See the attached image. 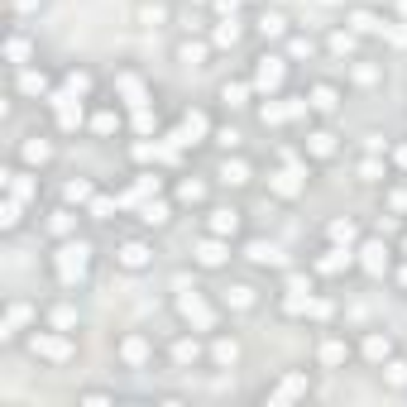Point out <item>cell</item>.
<instances>
[{
	"mask_svg": "<svg viewBox=\"0 0 407 407\" xmlns=\"http://www.w3.org/2000/svg\"><path fill=\"white\" fill-rule=\"evenodd\" d=\"M53 264H58V278L72 288V283H82V278H87V264H92V244H87V240H67V244L58 249V259H53Z\"/></svg>",
	"mask_w": 407,
	"mask_h": 407,
	"instance_id": "1",
	"label": "cell"
},
{
	"mask_svg": "<svg viewBox=\"0 0 407 407\" xmlns=\"http://www.w3.org/2000/svg\"><path fill=\"white\" fill-rule=\"evenodd\" d=\"M29 350L34 355H43V359H53V364H63V359H72V340H67V331H34L29 335Z\"/></svg>",
	"mask_w": 407,
	"mask_h": 407,
	"instance_id": "2",
	"label": "cell"
},
{
	"mask_svg": "<svg viewBox=\"0 0 407 407\" xmlns=\"http://www.w3.org/2000/svg\"><path fill=\"white\" fill-rule=\"evenodd\" d=\"M34 316H39L34 302H10V306H5V321H0V335H5V340H14V335H19Z\"/></svg>",
	"mask_w": 407,
	"mask_h": 407,
	"instance_id": "3",
	"label": "cell"
},
{
	"mask_svg": "<svg viewBox=\"0 0 407 407\" xmlns=\"http://www.w3.org/2000/svg\"><path fill=\"white\" fill-rule=\"evenodd\" d=\"M5 192H10V197H19V202H34V197H39V178H29V173L10 168V173H5Z\"/></svg>",
	"mask_w": 407,
	"mask_h": 407,
	"instance_id": "4",
	"label": "cell"
},
{
	"mask_svg": "<svg viewBox=\"0 0 407 407\" xmlns=\"http://www.w3.org/2000/svg\"><path fill=\"white\" fill-rule=\"evenodd\" d=\"M120 269H129V273H139V269H149V259H154V249L149 244H139V240H129V244H120Z\"/></svg>",
	"mask_w": 407,
	"mask_h": 407,
	"instance_id": "5",
	"label": "cell"
},
{
	"mask_svg": "<svg viewBox=\"0 0 407 407\" xmlns=\"http://www.w3.org/2000/svg\"><path fill=\"white\" fill-rule=\"evenodd\" d=\"M115 87H120V96H125V105L144 110V101H149V92H144V82H139L134 72H120V77H115Z\"/></svg>",
	"mask_w": 407,
	"mask_h": 407,
	"instance_id": "6",
	"label": "cell"
},
{
	"mask_svg": "<svg viewBox=\"0 0 407 407\" xmlns=\"http://www.w3.org/2000/svg\"><path fill=\"white\" fill-rule=\"evenodd\" d=\"M259 92H278L283 87V58H259Z\"/></svg>",
	"mask_w": 407,
	"mask_h": 407,
	"instance_id": "7",
	"label": "cell"
},
{
	"mask_svg": "<svg viewBox=\"0 0 407 407\" xmlns=\"http://www.w3.org/2000/svg\"><path fill=\"white\" fill-rule=\"evenodd\" d=\"M19 158H24L29 168H39V163H48V158H53V144H48V139H39V134H29V139L19 144Z\"/></svg>",
	"mask_w": 407,
	"mask_h": 407,
	"instance_id": "8",
	"label": "cell"
},
{
	"mask_svg": "<svg viewBox=\"0 0 407 407\" xmlns=\"http://www.w3.org/2000/svg\"><path fill=\"white\" fill-rule=\"evenodd\" d=\"M19 92H24V96H53V92H48V77H43L39 67H24V72H19Z\"/></svg>",
	"mask_w": 407,
	"mask_h": 407,
	"instance_id": "9",
	"label": "cell"
},
{
	"mask_svg": "<svg viewBox=\"0 0 407 407\" xmlns=\"http://www.w3.org/2000/svg\"><path fill=\"white\" fill-rule=\"evenodd\" d=\"M120 359H125V364H144V359H149V340H144V335H125V340H120Z\"/></svg>",
	"mask_w": 407,
	"mask_h": 407,
	"instance_id": "10",
	"label": "cell"
},
{
	"mask_svg": "<svg viewBox=\"0 0 407 407\" xmlns=\"http://www.w3.org/2000/svg\"><path fill=\"white\" fill-rule=\"evenodd\" d=\"M182 316H187L197 331H211V326H216V316H211V311H206L197 298H182Z\"/></svg>",
	"mask_w": 407,
	"mask_h": 407,
	"instance_id": "11",
	"label": "cell"
},
{
	"mask_svg": "<svg viewBox=\"0 0 407 407\" xmlns=\"http://www.w3.org/2000/svg\"><path fill=\"white\" fill-rule=\"evenodd\" d=\"M197 264H206V269L225 264V244H220V235H216V240H202V244H197Z\"/></svg>",
	"mask_w": 407,
	"mask_h": 407,
	"instance_id": "12",
	"label": "cell"
},
{
	"mask_svg": "<svg viewBox=\"0 0 407 407\" xmlns=\"http://www.w3.org/2000/svg\"><path fill=\"white\" fill-rule=\"evenodd\" d=\"M29 53H34V48H29V39H24V34H10V43H5V58H10L14 67H29Z\"/></svg>",
	"mask_w": 407,
	"mask_h": 407,
	"instance_id": "13",
	"label": "cell"
},
{
	"mask_svg": "<svg viewBox=\"0 0 407 407\" xmlns=\"http://www.w3.org/2000/svg\"><path fill=\"white\" fill-rule=\"evenodd\" d=\"M63 92H67V96H77V101H82V96H87V92H92V72H82V67H72V72H67V77H63Z\"/></svg>",
	"mask_w": 407,
	"mask_h": 407,
	"instance_id": "14",
	"label": "cell"
},
{
	"mask_svg": "<svg viewBox=\"0 0 407 407\" xmlns=\"http://www.w3.org/2000/svg\"><path fill=\"white\" fill-rule=\"evenodd\" d=\"M240 230V211H211V235H235Z\"/></svg>",
	"mask_w": 407,
	"mask_h": 407,
	"instance_id": "15",
	"label": "cell"
},
{
	"mask_svg": "<svg viewBox=\"0 0 407 407\" xmlns=\"http://www.w3.org/2000/svg\"><path fill=\"white\" fill-rule=\"evenodd\" d=\"M298 393H306V379L302 374H293V379H283L273 393H269V403H283V398H298Z\"/></svg>",
	"mask_w": 407,
	"mask_h": 407,
	"instance_id": "16",
	"label": "cell"
},
{
	"mask_svg": "<svg viewBox=\"0 0 407 407\" xmlns=\"http://www.w3.org/2000/svg\"><path fill=\"white\" fill-rule=\"evenodd\" d=\"M220 182H230V187H244V182H249V168H244L240 158H235V163L225 158V163H220Z\"/></svg>",
	"mask_w": 407,
	"mask_h": 407,
	"instance_id": "17",
	"label": "cell"
},
{
	"mask_svg": "<svg viewBox=\"0 0 407 407\" xmlns=\"http://www.w3.org/2000/svg\"><path fill=\"white\" fill-rule=\"evenodd\" d=\"M345 359H350V345H345V340H335V335H331V340H326V345H321V364H345Z\"/></svg>",
	"mask_w": 407,
	"mask_h": 407,
	"instance_id": "18",
	"label": "cell"
},
{
	"mask_svg": "<svg viewBox=\"0 0 407 407\" xmlns=\"http://www.w3.org/2000/svg\"><path fill=\"white\" fill-rule=\"evenodd\" d=\"M350 24H355V34H379V29H384V19H379V14H369V10H355V14H350Z\"/></svg>",
	"mask_w": 407,
	"mask_h": 407,
	"instance_id": "19",
	"label": "cell"
},
{
	"mask_svg": "<svg viewBox=\"0 0 407 407\" xmlns=\"http://www.w3.org/2000/svg\"><path fill=\"white\" fill-rule=\"evenodd\" d=\"M163 19H168V10H163V5H149V0L139 5V24H144V29H158Z\"/></svg>",
	"mask_w": 407,
	"mask_h": 407,
	"instance_id": "20",
	"label": "cell"
},
{
	"mask_svg": "<svg viewBox=\"0 0 407 407\" xmlns=\"http://www.w3.org/2000/svg\"><path fill=\"white\" fill-rule=\"evenodd\" d=\"M306 149H311L316 158H331V154H335V134H326V129H321V134H311V139H306Z\"/></svg>",
	"mask_w": 407,
	"mask_h": 407,
	"instance_id": "21",
	"label": "cell"
},
{
	"mask_svg": "<svg viewBox=\"0 0 407 407\" xmlns=\"http://www.w3.org/2000/svg\"><path fill=\"white\" fill-rule=\"evenodd\" d=\"M273 192H278V197H298V192H302L298 173H278V178H273Z\"/></svg>",
	"mask_w": 407,
	"mask_h": 407,
	"instance_id": "22",
	"label": "cell"
},
{
	"mask_svg": "<svg viewBox=\"0 0 407 407\" xmlns=\"http://www.w3.org/2000/svg\"><path fill=\"white\" fill-rule=\"evenodd\" d=\"M48 230H53V235H72V230H77V216H72V211H53Z\"/></svg>",
	"mask_w": 407,
	"mask_h": 407,
	"instance_id": "23",
	"label": "cell"
},
{
	"mask_svg": "<svg viewBox=\"0 0 407 407\" xmlns=\"http://www.w3.org/2000/svg\"><path fill=\"white\" fill-rule=\"evenodd\" d=\"M178 58H182L187 67H202V63H206V43H182V48H178Z\"/></svg>",
	"mask_w": 407,
	"mask_h": 407,
	"instance_id": "24",
	"label": "cell"
},
{
	"mask_svg": "<svg viewBox=\"0 0 407 407\" xmlns=\"http://www.w3.org/2000/svg\"><path fill=\"white\" fill-rule=\"evenodd\" d=\"M249 259H254V264H278V249L264 244V240H254V244H249Z\"/></svg>",
	"mask_w": 407,
	"mask_h": 407,
	"instance_id": "25",
	"label": "cell"
},
{
	"mask_svg": "<svg viewBox=\"0 0 407 407\" xmlns=\"http://www.w3.org/2000/svg\"><path fill=\"white\" fill-rule=\"evenodd\" d=\"M19 211H24L19 197H5V216H0V225H5V230H14V225H19Z\"/></svg>",
	"mask_w": 407,
	"mask_h": 407,
	"instance_id": "26",
	"label": "cell"
},
{
	"mask_svg": "<svg viewBox=\"0 0 407 407\" xmlns=\"http://www.w3.org/2000/svg\"><path fill=\"white\" fill-rule=\"evenodd\" d=\"M235 39H240V24H235V19H220V29H216V43H220V48H230Z\"/></svg>",
	"mask_w": 407,
	"mask_h": 407,
	"instance_id": "27",
	"label": "cell"
},
{
	"mask_svg": "<svg viewBox=\"0 0 407 407\" xmlns=\"http://www.w3.org/2000/svg\"><path fill=\"white\" fill-rule=\"evenodd\" d=\"M384 264H388V254H384V244H364V269H374V273H379Z\"/></svg>",
	"mask_w": 407,
	"mask_h": 407,
	"instance_id": "28",
	"label": "cell"
},
{
	"mask_svg": "<svg viewBox=\"0 0 407 407\" xmlns=\"http://www.w3.org/2000/svg\"><path fill=\"white\" fill-rule=\"evenodd\" d=\"M48 321H53L58 331H72V326H77V311H72V306H53V316H48Z\"/></svg>",
	"mask_w": 407,
	"mask_h": 407,
	"instance_id": "29",
	"label": "cell"
},
{
	"mask_svg": "<svg viewBox=\"0 0 407 407\" xmlns=\"http://www.w3.org/2000/svg\"><path fill=\"white\" fill-rule=\"evenodd\" d=\"M364 355L369 359H388V335H369L364 340Z\"/></svg>",
	"mask_w": 407,
	"mask_h": 407,
	"instance_id": "30",
	"label": "cell"
},
{
	"mask_svg": "<svg viewBox=\"0 0 407 407\" xmlns=\"http://www.w3.org/2000/svg\"><path fill=\"white\" fill-rule=\"evenodd\" d=\"M220 101L225 105H244V82H225V87H220Z\"/></svg>",
	"mask_w": 407,
	"mask_h": 407,
	"instance_id": "31",
	"label": "cell"
},
{
	"mask_svg": "<svg viewBox=\"0 0 407 407\" xmlns=\"http://www.w3.org/2000/svg\"><path fill=\"white\" fill-rule=\"evenodd\" d=\"M311 105H316V110H335V87H316V92H311Z\"/></svg>",
	"mask_w": 407,
	"mask_h": 407,
	"instance_id": "32",
	"label": "cell"
},
{
	"mask_svg": "<svg viewBox=\"0 0 407 407\" xmlns=\"http://www.w3.org/2000/svg\"><path fill=\"white\" fill-rule=\"evenodd\" d=\"M115 125H120V115H115V110H101V115L92 120V129H96V134H115Z\"/></svg>",
	"mask_w": 407,
	"mask_h": 407,
	"instance_id": "33",
	"label": "cell"
},
{
	"mask_svg": "<svg viewBox=\"0 0 407 407\" xmlns=\"http://www.w3.org/2000/svg\"><path fill=\"white\" fill-rule=\"evenodd\" d=\"M225 302H230V306H254V288H244V283H240V288H230V293H225Z\"/></svg>",
	"mask_w": 407,
	"mask_h": 407,
	"instance_id": "34",
	"label": "cell"
},
{
	"mask_svg": "<svg viewBox=\"0 0 407 407\" xmlns=\"http://www.w3.org/2000/svg\"><path fill=\"white\" fill-rule=\"evenodd\" d=\"M67 202H92V182L72 178V182H67Z\"/></svg>",
	"mask_w": 407,
	"mask_h": 407,
	"instance_id": "35",
	"label": "cell"
},
{
	"mask_svg": "<svg viewBox=\"0 0 407 407\" xmlns=\"http://www.w3.org/2000/svg\"><path fill=\"white\" fill-rule=\"evenodd\" d=\"M173 355H178V364H192L202 350H197V340H178V345H173Z\"/></svg>",
	"mask_w": 407,
	"mask_h": 407,
	"instance_id": "36",
	"label": "cell"
},
{
	"mask_svg": "<svg viewBox=\"0 0 407 407\" xmlns=\"http://www.w3.org/2000/svg\"><path fill=\"white\" fill-rule=\"evenodd\" d=\"M216 359H220V364H235V359H240V345H235V340H216Z\"/></svg>",
	"mask_w": 407,
	"mask_h": 407,
	"instance_id": "37",
	"label": "cell"
},
{
	"mask_svg": "<svg viewBox=\"0 0 407 407\" xmlns=\"http://www.w3.org/2000/svg\"><path fill=\"white\" fill-rule=\"evenodd\" d=\"M259 29H264V34H283V29H288V14H264Z\"/></svg>",
	"mask_w": 407,
	"mask_h": 407,
	"instance_id": "38",
	"label": "cell"
},
{
	"mask_svg": "<svg viewBox=\"0 0 407 407\" xmlns=\"http://www.w3.org/2000/svg\"><path fill=\"white\" fill-rule=\"evenodd\" d=\"M144 220H149V225H163V220H168V206H163V202H149V206H144Z\"/></svg>",
	"mask_w": 407,
	"mask_h": 407,
	"instance_id": "39",
	"label": "cell"
},
{
	"mask_svg": "<svg viewBox=\"0 0 407 407\" xmlns=\"http://www.w3.org/2000/svg\"><path fill=\"white\" fill-rule=\"evenodd\" d=\"M388 384H398V388L407 384V364H403V359H393V364H388Z\"/></svg>",
	"mask_w": 407,
	"mask_h": 407,
	"instance_id": "40",
	"label": "cell"
},
{
	"mask_svg": "<svg viewBox=\"0 0 407 407\" xmlns=\"http://www.w3.org/2000/svg\"><path fill=\"white\" fill-rule=\"evenodd\" d=\"M110 211H115V202H110V197H92V216H110Z\"/></svg>",
	"mask_w": 407,
	"mask_h": 407,
	"instance_id": "41",
	"label": "cell"
},
{
	"mask_svg": "<svg viewBox=\"0 0 407 407\" xmlns=\"http://www.w3.org/2000/svg\"><path fill=\"white\" fill-rule=\"evenodd\" d=\"M331 48H335V53H350L355 39H350V34H331Z\"/></svg>",
	"mask_w": 407,
	"mask_h": 407,
	"instance_id": "42",
	"label": "cell"
},
{
	"mask_svg": "<svg viewBox=\"0 0 407 407\" xmlns=\"http://www.w3.org/2000/svg\"><path fill=\"white\" fill-rule=\"evenodd\" d=\"M331 235H335V240H355V225H350V220H335Z\"/></svg>",
	"mask_w": 407,
	"mask_h": 407,
	"instance_id": "43",
	"label": "cell"
},
{
	"mask_svg": "<svg viewBox=\"0 0 407 407\" xmlns=\"http://www.w3.org/2000/svg\"><path fill=\"white\" fill-rule=\"evenodd\" d=\"M182 202H202V182H182Z\"/></svg>",
	"mask_w": 407,
	"mask_h": 407,
	"instance_id": "44",
	"label": "cell"
},
{
	"mask_svg": "<svg viewBox=\"0 0 407 407\" xmlns=\"http://www.w3.org/2000/svg\"><path fill=\"white\" fill-rule=\"evenodd\" d=\"M216 139H220V149H235V144H240V134H235V129H220Z\"/></svg>",
	"mask_w": 407,
	"mask_h": 407,
	"instance_id": "45",
	"label": "cell"
},
{
	"mask_svg": "<svg viewBox=\"0 0 407 407\" xmlns=\"http://www.w3.org/2000/svg\"><path fill=\"white\" fill-rule=\"evenodd\" d=\"M39 5H43V0H14V14H34Z\"/></svg>",
	"mask_w": 407,
	"mask_h": 407,
	"instance_id": "46",
	"label": "cell"
},
{
	"mask_svg": "<svg viewBox=\"0 0 407 407\" xmlns=\"http://www.w3.org/2000/svg\"><path fill=\"white\" fill-rule=\"evenodd\" d=\"M398 163H403V168H407V144H403V149H398Z\"/></svg>",
	"mask_w": 407,
	"mask_h": 407,
	"instance_id": "47",
	"label": "cell"
}]
</instances>
